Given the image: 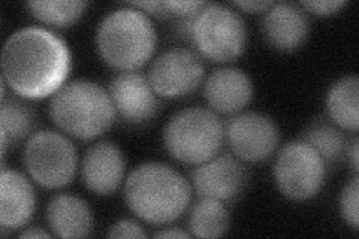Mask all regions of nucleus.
I'll use <instances>...</instances> for the list:
<instances>
[{"label":"nucleus","instance_id":"412c9836","mask_svg":"<svg viewBox=\"0 0 359 239\" xmlns=\"http://www.w3.org/2000/svg\"><path fill=\"white\" fill-rule=\"evenodd\" d=\"M301 141L310 145L322 157L325 165L339 162L347 150L344 135L325 120L313 121L302 135Z\"/></svg>","mask_w":359,"mask_h":239},{"label":"nucleus","instance_id":"c85d7f7f","mask_svg":"<svg viewBox=\"0 0 359 239\" xmlns=\"http://www.w3.org/2000/svg\"><path fill=\"white\" fill-rule=\"evenodd\" d=\"M358 142H359V141L355 138V139L351 142V145L347 146V150H346L347 156H349V158H351L352 168H353L355 170H358V166H359V148H358Z\"/></svg>","mask_w":359,"mask_h":239},{"label":"nucleus","instance_id":"cd10ccee","mask_svg":"<svg viewBox=\"0 0 359 239\" xmlns=\"http://www.w3.org/2000/svg\"><path fill=\"white\" fill-rule=\"evenodd\" d=\"M273 2L268 0H245V2H233L235 8H240L245 13H265L271 8Z\"/></svg>","mask_w":359,"mask_h":239},{"label":"nucleus","instance_id":"7ed1b4c3","mask_svg":"<svg viewBox=\"0 0 359 239\" xmlns=\"http://www.w3.org/2000/svg\"><path fill=\"white\" fill-rule=\"evenodd\" d=\"M50 117L66 135L92 141L112 126L117 112L102 86L88 79H75L53 95Z\"/></svg>","mask_w":359,"mask_h":239},{"label":"nucleus","instance_id":"f257e3e1","mask_svg":"<svg viewBox=\"0 0 359 239\" xmlns=\"http://www.w3.org/2000/svg\"><path fill=\"white\" fill-rule=\"evenodd\" d=\"M2 79L25 99H43L65 86L71 53L65 41L42 27H25L2 50Z\"/></svg>","mask_w":359,"mask_h":239},{"label":"nucleus","instance_id":"4be33fe9","mask_svg":"<svg viewBox=\"0 0 359 239\" xmlns=\"http://www.w3.org/2000/svg\"><path fill=\"white\" fill-rule=\"evenodd\" d=\"M32 15L51 27H67L80 18L87 8V2L76 0H48V2H29Z\"/></svg>","mask_w":359,"mask_h":239},{"label":"nucleus","instance_id":"f3484780","mask_svg":"<svg viewBox=\"0 0 359 239\" xmlns=\"http://www.w3.org/2000/svg\"><path fill=\"white\" fill-rule=\"evenodd\" d=\"M47 223L55 236L84 238L92 233L93 214L81 198L57 195L47 207Z\"/></svg>","mask_w":359,"mask_h":239},{"label":"nucleus","instance_id":"0eeeda50","mask_svg":"<svg viewBox=\"0 0 359 239\" xmlns=\"http://www.w3.org/2000/svg\"><path fill=\"white\" fill-rule=\"evenodd\" d=\"M25 166L33 181L45 189H62L74 179L78 168L75 145L53 130L33 133L26 142Z\"/></svg>","mask_w":359,"mask_h":239},{"label":"nucleus","instance_id":"c756f323","mask_svg":"<svg viewBox=\"0 0 359 239\" xmlns=\"http://www.w3.org/2000/svg\"><path fill=\"white\" fill-rule=\"evenodd\" d=\"M190 235L184 231L175 229V227H171V229H165L161 232H156L154 238H189Z\"/></svg>","mask_w":359,"mask_h":239},{"label":"nucleus","instance_id":"f8f14e48","mask_svg":"<svg viewBox=\"0 0 359 239\" xmlns=\"http://www.w3.org/2000/svg\"><path fill=\"white\" fill-rule=\"evenodd\" d=\"M247 179L249 174L244 165L231 156H215L198 165L192 172V183L198 195L220 202L240 196Z\"/></svg>","mask_w":359,"mask_h":239},{"label":"nucleus","instance_id":"f03ea898","mask_svg":"<svg viewBox=\"0 0 359 239\" xmlns=\"http://www.w3.org/2000/svg\"><path fill=\"white\" fill-rule=\"evenodd\" d=\"M192 190L187 179L172 166L159 162L140 165L125 184L129 210L145 223L154 226L178 220L190 203Z\"/></svg>","mask_w":359,"mask_h":239},{"label":"nucleus","instance_id":"423d86ee","mask_svg":"<svg viewBox=\"0 0 359 239\" xmlns=\"http://www.w3.org/2000/svg\"><path fill=\"white\" fill-rule=\"evenodd\" d=\"M192 42L201 55L217 63H228L244 53L247 45V29L237 11L207 4L195 17Z\"/></svg>","mask_w":359,"mask_h":239},{"label":"nucleus","instance_id":"a878e982","mask_svg":"<svg viewBox=\"0 0 359 239\" xmlns=\"http://www.w3.org/2000/svg\"><path fill=\"white\" fill-rule=\"evenodd\" d=\"M108 236L109 238H145L147 233H145V231L137 221L121 220L111 227Z\"/></svg>","mask_w":359,"mask_h":239},{"label":"nucleus","instance_id":"2eb2a0df","mask_svg":"<svg viewBox=\"0 0 359 239\" xmlns=\"http://www.w3.org/2000/svg\"><path fill=\"white\" fill-rule=\"evenodd\" d=\"M262 30L266 42L278 51H294L309 36V18L298 5L280 2L265 11Z\"/></svg>","mask_w":359,"mask_h":239},{"label":"nucleus","instance_id":"9b49d317","mask_svg":"<svg viewBox=\"0 0 359 239\" xmlns=\"http://www.w3.org/2000/svg\"><path fill=\"white\" fill-rule=\"evenodd\" d=\"M108 93L117 116L135 126L150 121L161 107L149 78L135 71L118 74L111 81Z\"/></svg>","mask_w":359,"mask_h":239},{"label":"nucleus","instance_id":"6ab92c4d","mask_svg":"<svg viewBox=\"0 0 359 239\" xmlns=\"http://www.w3.org/2000/svg\"><path fill=\"white\" fill-rule=\"evenodd\" d=\"M229 227V212L223 202L201 198L189 214V229L196 238H219Z\"/></svg>","mask_w":359,"mask_h":239},{"label":"nucleus","instance_id":"bb28decb","mask_svg":"<svg viewBox=\"0 0 359 239\" xmlns=\"http://www.w3.org/2000/svg\"><path fill=\"white\" fill-rule=\"evenodd\" d=\"M130 8H135L141 11L144 14H151V15H166V9L163 2H132L129 4Z\"/></svg>","mask_w":359,"mask_h":239},{"label":"nucleus","instance_id":"a211bd4d","mask_svg":"<svg viewBox=\"0 0 359 239\" xmlns=\"http://www.w3.org/2000/svg\"><path fill=\"white\" fill-rule=\"evenodd\" d=\"M359 79L356 75L344 76L334 83L327 95L330 118L337 126L356 132L359 126Z\"/></svg>","mask_w":359,"mask_h":239},{"label":"nucleus","instance_id":"39448f33","mask_svg":"<svg viewBox=\"0 0 359 239\" xmlns=\"http://www.w3.org/2000/svg\"><path fill=\"white\" fill-rule=\"evenodd\" d=\"M224 126L215 112L205 108H186L177 112L163 129V145L175 161L201 165L220 151Z\"/></svg>","mask_w":359,"mask_h":239},{"label":"nucleus","instance_id":"393cba45","mask_svg":"<svg viewBox=\"0 0 359 239\" xmlns=\"http://www.w3.org/2000/svg\"><path fill=\"white\" fill-rule=\"evenodd\" d=\"M301 6L316 15H332L346 6V2L344 0H311V2H302Z\"/></svg>","mask_w":359,"mask_h":239},{"label":"nucleus","instance_id":"5701e85b","mask_svg":"<svg viewBox=\"0 0 359 239\" xmlns=\"http://www.w3.org/2000/svg\"><path fill=\"white\" fill-rule=\"evenodd\" d=\"M340 212L344 221L349 224L352 229L358 231L359 227V179L353 177L347 183L341 191L340 196Z\"/></svg>","mask_w":359,"mask_h":239},{"label":"nucleus","instance_id":"ddd939ff","mask_svg":"<svg viewBox=\"0 0 359 239\" xmlns=\"http://www.w3.org/2000/svg\"><path fill=\"white\" fill-rule=\"evenodd\" d=\"M125 170V154L117 145L107 141L90 146L81 163L86 187L99 196L112 195L120 187Z\"/></svg>","mask_w":359,"mask_h":239},{"label":"nucleus","instance_id":"6e6552de","mask_svg":"<svg viewBox=\"0 0 359 239\" xmlns=\"http://www.w3.org/2000/svg\"><path fill=\"white\" fill-rule=\"evenodd\" d=\"M327 178V165L306 142L292 141L278 151L274 179L278 190L292 200H307L320 191Z\"/></svg>","mask_w":359,"mask_h":239},{"label":"nucleus","instance_id":"1a4fd4ad","mask_svg":"<svg viewBox=\"0 0 359 239\" xmlns=\"http://www.w3.org/2000/svg\"><path fill=\"white\" fill-rule=\"evenodd\" d=\"M149 81L161 97H183L199 87L204 78V63L192 50L174 48L153 62Z\"/></svg>","mask_w":359,"mask_h":239},{"label":"nucleus","instance_id":"7c9ffc66","mask_svg":"<svg viewBox=\"0 0 359 239\" xmlns=\"http://www.w3.org/2000/svg\"><path fill=\"white\" fill-rule=\"evenodd\" d=\"M50 236L51 235L48 232L36 229V227H32V229H27L20 233V238H50Z\"/></svg>","mask_w":359,"mask_h":239},{"label":"nucleus","instance_id":"9d476101","mask_svg":"<svg viewBox=\"0 0 359 239\" xmlns=\"http://www.w3.org/2000/svg\"><path fill=\"white\" fill-rule=\"evenodd\" d=\"M233 154L245 162H261L273 156L280 141L277 124L259 112H238L224 128Z\"/></svg>","mask_w":359,"mask_h":239},{"label":"nucleus","instance_id":"aec40b11","mask_svg":"<svg viewBox=\"0 0 359 239\" xmlns=\"http://www.w3.org/2000/svg\"><path fill=\"white\" fill-rule=\"evenodd\" d=\"M33 111L15 97H4L0 108V126H2V157L6 156L8 144L21 142L30 135L33 128Z\"/></svg>","mask_w":359,"mask_h":239},{"label":"nucleus","instance_id":"dca6fc26","mask_svg":"<svg viewBox=\"0 0 359 239\" xmlns=\"http://www.w3.org/2000/svg\"><path fill=\"white\" fill-rule=\"evenodd\" d=\"M205 99L210 107L222 114H238L253 97L252 79L237 67H220L205 81Z\"/></svg>","mask_w":359,"mask_h":239},{"label":"nucleus","instance_id":"4468645a","mask_svg":"<svg viewBox=\"0 0 359 239\" xmlns=\"http://www.w3.org/2000/svg\"><path fill=\"white\" fill-rule=\"evenodd\" d=\"M35 208L36 196L29 178L4 166L0 174V224L9 231L21 229L32 220Z\"/></svg>","mask_w":359,"mask_h":239},{"label":"nucleus","instance_id":"b1692460","mask_svg":"<svg viewBox=\"0 0 359 239\" xmlns=\"http://www.w3.org/2000/svg\"><path fill=\"white\" fill-rule=\"evenodd\" d=\"M163 5L166 9V15H171L175 20H182L196 17L207 4L192 0V2H163Z\"/></svg>","mask_w":359,"mask_h":239},{"label":"nucleus","instance_id":"20e7f679","mask_svg":"<svg viewBox=\"0 0 359 239\" xmlns=\"http://www.w3.org/2000/svg\"><path fill=\"white\" fill-rule=\"evenodd\" d=\"M157 33L147 14L135 8H120L100 21L96 47L100 59L118 71H137L156 50Z\"/></svg>","mask_w":359,"mask_h":239}]
</instances>
